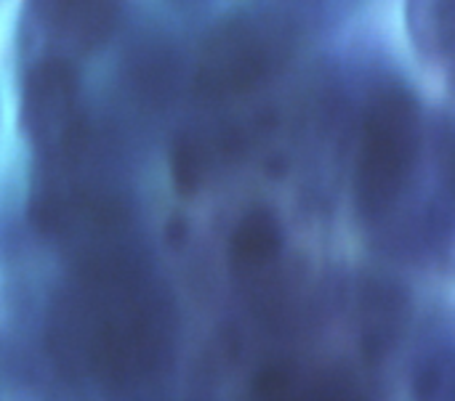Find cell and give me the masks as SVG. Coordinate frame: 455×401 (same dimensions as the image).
Here are the masks:
<instances>
[{
	"instance_id": "4",
	"label": "cell",
	"mask_w": 455,
	"mask_h": 401,
	"mask_svg": "<svg viewBox=\"0 0 455 401\" xmlns=\"http://www.w3.org/2000/svg\"><path fill=\"white\" fill-rule=\"evenodd\" d=\"M283 250V232L277 221L256 210L248 218L240 221L235 237H232V263L243 271H261L264 266H272Z\"/></svg>"
},
{
	"instance_id": "6",
	"label": "cell",
	"mask_w": 455,
	"mask_h": 401,
	"mask_svg": "<svg viewBox=\"0 0 455 401\" xmlns=\"http://www.w3.org/2000/svg\"><path fill=\"white\" fill-rule=\"evenodd\" d=\"M413 401H455V351L429 354L413 373Z\"/></svg>"
},
{
	"instance_id": "1",
	"label": "cell",
	"mask_w": 455,
	"mask_h": 401,
	"mask_svg": "<svg viewBox=\"0 0 455 401\" xmlns=\"http://www.w3.org/2000/svg\"><path fill=\"white\" fill-rule=\"evenodd\" d=\"M429 146V120L416 93L397 83L379 85L360 120L352 197L357 216L376 226L413 192Z\"/></svg>"
},
{
	"instance_id": "5",
	"label": "cell",
	"mask_w": 455,
	"mask_h": 401,
	"mask_svg": "<svg viewBox=\"0 0 455 401\" xmlns=\"http://www.w3.org/2000/svg\"><path fill=\"white\" fill-rule=\"evenodd\" d=\"M43 8L53 27H67L80 40L99 35L115 11L112 0H43Z\"/></svg>"
},
{
	"instance_id": "2",
	"label": "cell",
	"mask_w": 455,
	"mask_h": 401,
	"mask_svg": "<svg viewBox=\"0 0 455 401\" xmlns=\"http://www.w3.org/2000/svg\"><path fill=\"white\" fill-rule=\"evenodd\" d=\"M291 53V29L272 13H232L205 37L197 88L211 98H237L261 88Z\"/></svg>"
},
{
	"instance_id": "3",
	"label": "cell",
	"mask_w": 455,
	"mask_h": 401,
	"mask_svg": "<svg viewBox=\"0 0 455 401\" xmlns=\"http://www.w3.org/2000/svg\"><path fill=\"white\" fill-rule=\"evenodd\" d=\"M405 29L429 67L455 75V0H405Z\"/></svg>"
}]
</instances>
